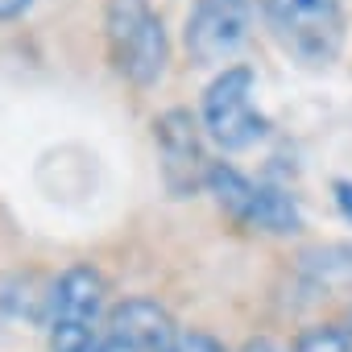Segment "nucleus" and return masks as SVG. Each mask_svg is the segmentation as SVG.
Returning <instances> with one entry per match:
<instances>
[{"instance_id":"13","label":"nucleus","mask_w":352,"mask_h":352,"mask_svg":"<svg viewBox=\"0 0 352 352\" xmlns=\"http://www.w3.org/2000/svg\"><path fill=\"white\" fill-rule=\"evenodd\" d=\"M245 352H286L282 344H274V340H249L245 344Z\"/></svg>"},{"instance_id":"14","label":"nucleus","mask_w":352,"mask_h":352,"mask_svg":"<svg viewBox=\"0 0 352 352\" xmlns=\"http://www.w3.org/2000/svg\"><path fill=\"white\" fill-rule=\"evenodd\" d=\"M348 327H352V323H348Z\"/></svg>"},{"instance_id":"5","label":"nucleus","mask_w":352,"mask_h":352,"mask_svg":"<svg viewBox=\"0 0 352 352\" xmlns=\"http://www.w3.org/2000/svg\"><path fill=\"white\" fill-rule=\"evenodd\" d=\"M208 191L245 228H261V232H274V236H290V232L302 228V212H298L294 195H286L282 187L249 179V174H241L228 162L208 166Z\"/></svg>"},{"instance_id":"8","label":"nucleus","mask_w":352,"mask_h":352,"mask_svg":"<svg viewBox=\"0 0 352 352\" xmlns=\"http://www.w3.org/2000/svg\"><path fill=\"white\" fill-rule=\"evenodd\" d=\"M179 344L174 315L153 298H124L108 311L96 352H170Z\"/></svg>"},{"instance_id":"11","label":"nucleus","mask_w":352,"mask_h":352,"mask_svg":"<svg viewBox=\"0 0 352 352\" xmlns=\"http://www.w3.org/2000/svg\"><path fill=\"white\" fill-rule=\"evenodd\" d=\"M336 208H340V216L352 224V179H336Z\"/></svg>"},{"instance_id":"12","label":"nucleus","mask_w":352,"mask_h":352,"mask_svg":"<svg viewBox=\"0 0 352 352\" xmlns=\"http://www.w3.org/2000/svg\"><path fill=\"white\" fill-rule=\"evenodd\" d=\"M30 5H34V0H0V21H17V17H25Z\"/></svg>"},{"instance_id":"7","label":"nucleus","mask_w":352,"mask_h":352,"mask_svg":"<svg viewBox=\"0 0 352 352\" xmlns=\"http://www.w3.org/2000/svg\"><path fill=\"white\" fill-rule=\"evenodd\" d=\"M253 30V0H195L187 13V50L204 67H224L241 46L249 42Z\"/></svg>"},{"instance_id":"10","label":"nucleus","mask_w":352,"mask_h":352,"mask_svg":"<svg viewBox=\"0 0 352 352\" xmlns=\"http://www.w3.org/2000/svg\"><path fill=\"white\" fill-rule=\"evenodd\" d=\"M170 352H224V344L220 340H212V336H179V344H174Z\"/></svg>"},{"instance_id":"3","label":"nucleus","mask_w":352,"mask_h":352,"mask_svg":"<svg viewBox=\"0 0 352 352\" xmlns=\"http://www.w3.org/2000/svg\"><path fill=\"white\" fill-rule=\"evenodd\" d=\"M104 34H108L112 67L129 83L153 87L166 75L170 38H166V25L153 13L149 0H108V9H104Z\"/></svg>"},{"instance_id":"9","label":"nucleus","mask_w":352,"mask_h":352,"mask_svg":"<svg viewBox=\"0 0 352 352\" xmlns=\"http://www.w3.org/2000/svg\"><path fill=\"white\" fill-rule=\"evenodd\" d=\"M290 352H352V327H311Z\"/></svg>"},{"instance_id":"2","label":"nucleus","mask_w":352,"mask_h":352,"mask_svg":"<svg viewBox=\"0 0 352 352\" xmlns=\"http://www.w3.org/2000/svg\"><path fill=\"white\" fill-rule=\"evenodd\" d=\"M108 319V282L96 265H71L46 294V340L50 352H96Z\"/></svg>"},{"instance_id":"1","label":"nucleus","mask_w":352,"mask_h":352,"mask_svg":"<svg viewBox=\"0 0 352 352\" xmlns=\"http://www.w3.org/2000/svg\"><path fill=\"white\" fill-rule=\"evenodd\" d=\"M261 13L274 42L311 71H323L344 54V0H261Z\"/></svg>"},{"instance_id":"6","label":"nucleus","mask_w":352,"mask_h":352,"mask_svg":"<svg viewBox=\"0 0 352 352\" xmlns=\"http://www.w3.org/2000/svg\"><path fill=\"white\" fill-rule=\"evenodd\" d=\"M153 145H157V166L162 183L174 199L199 195L208 187V145H204V124L187 108H166L153 120Z\"/></svg>"},{"instance_id":"4","label":"nucleus","mask_w":352,"mask_h":352,"mask_svg":"<svg viewBox=\"0 0 352 352\" xmlns=\"http://www.w3.org/2000/svg\"><path fill=\"white\" fill-rule=\"evenodd\" d=\"M253 96H257V75L249 67H241V63L224 67L208 83L199 124L220 149L236 153V149H253L257 141L270 137V120H265V112L257 108Z\"/></svg>"}]
</instances>
